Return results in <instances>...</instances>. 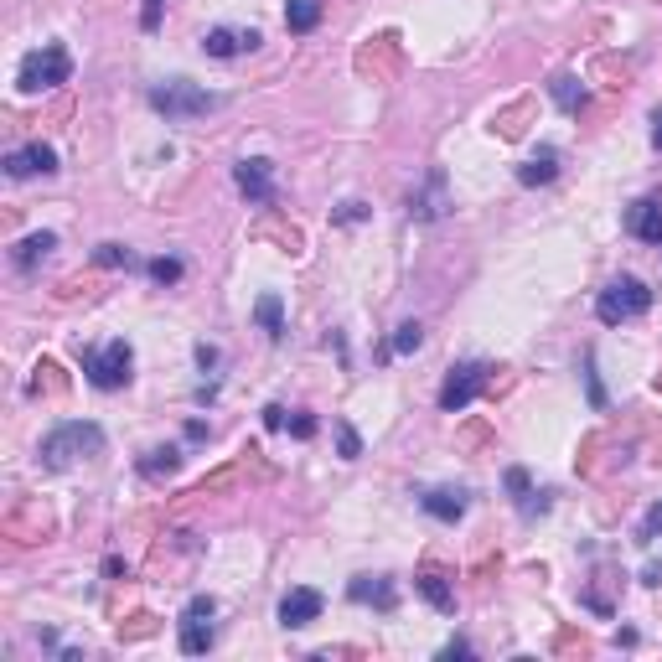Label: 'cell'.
Returning a JSON list of instances; mask_svg holds the SVG:
<instances>
[{"instance_id":"cell-1","label":"cell","mask_w":662,"mask_h":662,"mask_svg":"<svg viewBox=\"0 0 662 662\" xmlns=\"http://www.w3.org/2000/svg\"><path fill=\"white\" fill-rule=\"evenodd\" d=\"M647 306H652V290L637 275H621V280H611L606 290L595 295V316L606 321V326L637 321V316H647Z\"/></svg>"},{"instance_id":"cell-2","label":"cell","mask_w":662,"mask_h":662,"mask_svg":"<svg viewBox=\"0 0 662 662\" xmlns=\"http://www.w3.org/2000/svg\"><path fill=\"white\" fill-rule=\"evenodd\" d=\"M73 73V57L68 47H42V52H26L21 57V68H16V88L21 94H42V88H57V83H68Z\"/></svg>"},{"instance_id":"cell-3","label":"cell","mask_w":662,"mask_h":662,"mask_svg":"<svg viewBox=\"0 0 662 662\" xmlns=\"http://www.w3.org/2000/svg\"><path fill=\"white\" fill-rule=\"evenodd\" d=\"M130 368H135V352L130 342H104L99 352H83V373L94 388H104V394H114V388L130 383Z\"/></svg>"},{"instance_id":"cell-4","label":"cell","mask_w":662,"mask_h":662,"mask_svg":"<svg viewBox=\"0 0 662 662\" xmlns=\"http://www.w3.org/2000/svg\"><path fill=\"white\" fill-rule=\"evenodd\" d=\"M218 104H223L218 94H202V88H192L182 78L150 88V109L166 114V119H192V114H207V109H218Z\"/></svg>"},{"instance_id":"cell-5","label":"cell","mask_w":662,"mask_h":662,"mask_svg":"<svg viewBox=\"0 0 662 662\" xmlns=\"http://www.w3.org/2000/svg\"><path fill=\"white\" fill-rule=\"evenodd\" d=\"M104 445V430L99 425H57L47 440H42V466H52V471H63L73 456H83V450H99Z\"/></svg>"},{"instance_id":"cell-6","label":"cell","mask_w":662,"mask_h":662,"mask_svg":"<svg viewBox=\"0 0 662 662\" xmlns=\"http://www.w3.org/2000/svg\"><path fill=\"white\" fill-rule=\"evenodd\" d=\"M487 378H492L487 363H456V368H450V378H445V388H440V409H445V414L471 409L476 394L487 388Z\"/></svg>"},{"instance_id":"cell-7","label":"cell","mask_w":662,"mask_h":662,"mask_svg":"<svg viewBox=\"0 0 662 662\" xmlns=\"http://www.w3.org/2000/svg\"><path fill=\"white\" fill-rule=\"evenodd\" d=\"M213 595H197L187 600V611H182V652L187 657H202L207 647H213Z\"/></svg>"},{"instance_id":"cell-8","label":"cell","mask_w":662,"mask_h":662,"mask_svg":"<svg viewBox=\"0 0 662 662\" xmlns=\"http://www.w3.org/2000/svg\"><path fill=\"white\" fill-rule=\"evenodd\" d=\"M233 182H238V192H244L249 202H259V207L275 202V166H269L264 156L238 161V166H233Z\"/></svg>"},{"instance_id":"cell-9","label":"cell","mask_w":662,"mask_h":662,"mask_svg":"<svg viewBox=\"0 0 662 662\" xmlns=\"http://www.w3.org/2000/svg\"><path fill=\"white\" fill-rule=\"evenodd\" d=\"M52 171H57V150L42 145V140H32V145H21V150L6 156V176H11V182H26V176H52Z\"/></svg>"},{"instance_id":"cell-10","label":"cell","mask_w":662,"mask_h":662,"mask_svg":"<svg viewBox=\"0 0 662 662\" xmlns=\"http://www.w3.org/2000/svg\"><path fill=\"white\" fill-rule=\"evenodd\" d=\"M321 606H326V600H321V590H311V585H295L285 600H280V626H311L316 616H321Z\"/></svg>"},{"instance_id":"cell-11","label":"cell","mask_w":662,"mask_h":662,"mask_svg":"<svg viewBox=\"0 0 662 662\" xmlns=\"http://www.w3.org/2000/svg\"><path fill=\"white\" fill-rule=\"evenodd\" d=\"M259 47V32L249 26V32H233V26H213V32L202 37V52L207 57H218V63H228V57H238V52H254Z\"/></svg>"},{"instance_id":"cell-12","label":"cell","mask_w":662,"mask_h":662,"mask_svg":"<svg viewBox=\"0 0 662 662\" xmlns=\"http://www.w3.org/2000/svg\"><path fill=\"white\" fill-rule=\"evenodd\" d=\"M626 228L642 238V244H662V202L657 197H642L626 207Z\"/></svg>"},{"instance_id":"cell-13","label":"cell","mask_w":662,"mask_h":662,"mask_svg":"<svg viewBox=\"0 0 662 662\" xmlns=\"http://www.w3.org/2000/svg\"><path fill=\"white\" fill-rule=\"evenodd\" d=\"M554 176H559V150H554V145H538L533 156L518 166V182H523V187H549Z\"/></svg>"},{"instance_id":"cell-14","label":"cell","mask_w":662,"mask_h":662,"mask_svg":"<svg viewBox=\"0 0 662 662\" xmlns=\"http://www.w3.org/2000/svg\"><path fill=\"white\" fill-rule=\"evenodd\" d=\"M419 595H425L440 616H450V611H456V590L445 585V575H440V569H425V575H419Z\"/></svg>"},{"instance_id":"cell-15","label":"cell","mask_w":662,"mask_h":662,"mask_svg":"<svg viewBox=\"0 0 662 662\" xmlns=\"http://www.w3.org/2000/svg\"><path fill=\"white\" fill-rule=\"evenodd\" d=\"M419 507H425L430 518H440V523H456L466 513V497L461 492H425V497H419Z\"/></svg>"},{"instance_id":"cell-16","label":"cell","mask_w":662,"mask_h":662,"mask_svg":"<svg viewBox=\"0 0 662 662\" xmlns=\"http://www.w3.org/2000/svg\"><path fill=\"white\" fill-rule=\"evenodd\" d=\"M316 21H321V0H290V6H285V26L295 37L316 32Z\"/></svg>"},{"instance_id":"cell-17","label":"cell","mask_w":662,"mask_h":662,"mask_svg":"<svg viewBox=\"0 0 662 662\" xmlns=\"http://www.w3.org/2000/svg\"><path fill=\"white\" fill-rule=\"evenodd\" d=\"M254 316H259V326H264V337H269V342H280V337H285V306H280V295H259Z\"/></svg>"},{"instance_id":"cell-18","label":"cell","mask_w":662,"mask_h":662,"mask_svg":"<svg viewBox=\"0 0 662 662\" xmlns=\"http://www.w3.org/2000/svg\"><path fill=\"white\" fill-rule=\"evenodd\" d=\"M352 600H363V606H368V600H373V606L378 611H394V585H388V580H352V590H347Z\"/></svg>"},{"instance_id":"cell-19","label":"cell","mask_w":662,"mask_h":662,"mask_svg":"<svg viewBox=\"0 0 662 662\" xmlns=\"http://www.w3.org/2000/svg\"><path fill=\"white\" fill-rule=\"evenodd\" d=\"M57 249V233H32V238H26V244L16 249V269H32L37 259H47Z\"/></svg>"},{"instance_id":"cell-20","label":"cell","mask_w":662,"mask_h":662,"mask_svg":"<svg viewBox=\"0 0 662 662\" xmlns=\"http://www.w3.org/2000/svg\"><path fill=\"white\" fill-rule=\"evenodd\" d=\"M549 94L559 99V109H564V114H580V104H585V88H580L575 78H569V73L549 83Z\"/></svg>"},{"instance_id":"cell-21","label":"cell","mask_w":662,"mask_h":662,"mask_svg":"<svg viewBox=\"0 0 662 662\" xmlns=\"http://www.w3.org/2000/svg\"><path fill=\"white\" fill-rule=\"evenodd\" d=\"M145 275L156 280V285H176V280H182V259H150Z\"/></svg>"},{"instance_id":"cell-22","label":"cell","mask_w":662,"mask_h":662,"mask_svg":"<svg viewBox=\"0 0 662 662\" xmlns=\"http://www.w3.org/2000/svg\"><path fill=\"white\" fill-rule=\"evenodd\" d=\"M176 461H182V456H176V450L166 445V450H150V461H140V471H145V476H161V471L171 476V471H176Z\"/></svg>"},{"instance_id":"cell-23","label":"cell","mask_w":662,"mask_h":662,"mask_svg":"<svg viewBox=\"0 0 662 662\" xmlns=\"http://www.w3.org/2000/svg\"><path fill=\"white\" fill-rule=\"evenodd\" d=\"M419 342H425L419 321H404V326H399V337H394V352H399V357H409V352H419Z\"/></svg>"},{"instance_id":"cell-24","label":"cell","mask_w":662,"mask_h":662,"mask_svg":"<svg viewBox=\"0 0 662 662\" xmlns=\"http://www.w3.org/2000/svg\"><path fill=\"white\" fill-rule=\"evenodd\" d=\"M652 538H662V502L647 507V518H642V528H637V544H652Z\"/></svg>"},{"instance_id":"cell-25","label":"cell","mask_w":662,"mask_h":662,"mask_svg":"<svg viewBox=\"0 0 662 662\" xmlns=\"http://www.w3.org/2000/svg\"><path fill=\"white\" fill-rule=\"evenodd\" d=\"M104 269H130L135 259H130V249H119V244H99V254H94Z\"/></svg>"},{"instance_id":"cell-26","label":"cell","mask_w":662,"mask_h":662,"mask_svg":"<svg viewBox=\"0 0 662 662\" xmlns=\"http://www.w3.org/2000/svg\"><path fill=\"white\" fill-rule=\"evenodd\" d=\"M337 445H342V461H357V456H363V440H357L352 425H337Z\"/></svg>"},{"instance_id":"cell-27","label":"cell","mask_w":662,"mask_h":662,"mask_svg":"<svg viewBox=\"0 0 662 662\" xmlns=\"http://www.w3.org/2000/svg\"><path fill=\"white\" fill-rule=\"evenodd\" d=\"M140 26H145V32H156V26H161V0H145V11H140Z\"/></svg>"},{"instance_id":"cell-28","label":"cell","mask_w":662,"mask_h":662,"mask_svg":"<svg viewBox=\"0 0 662 662\" xmlns=\"http://www.w3.org/2000/svg\"><path fill=\"white\" fill-rule=\"evenodd\" d=\"M290 430H295V440H311V435H316V419H311V414H295Z\"/></svg>"},{"instance_id":"cell-29","label":"cell","mask_w":662,"mask_h":662,"mask_svg":"<svg viewBox=\"0 0 662 662\" xmlns=\"http://www.w3.org/2000/svg\"><path fill=\"white\" fill-rule=\"evenodd\" d=\"M264 425H269V430H285V409L269 404V409H264Z\"/></svg>"},{"instance_id":"cell-30","label":"cell","mask_w":662,"mask_h":662,"mask_svg":"<svg viewBox=\"0 0 662 662\" xmlns=\"http://www.w3.org/2000/svg\"><path fill=\"white\" fill-rule=\"evenodd\" d=\"M337 218H342V223H357V218H363V202H347V207H342Z\"/></svg>"},{"instance_id":"cell-31","label":"cell","mask_w":662,"mask_h":662,"mask_svg":"<svg viewBox=\"0 0 662 662\" xmlns=\"http://www.w3.org/2000/svg\"><path fill=\"white\" fill-rule=\"evenodd\" d=\"M642 580H647V585H662V564H647V569H642Z\"/></svg>"},{"instance_id":"cell-32","label":"cell","mask_w":662,"mask_h":662,"mask_svg":"<svg viewBox=\"0 0 662 662\" xmlns=\"http://www.w3.org/2000/svg\"><path fill=\"white\" fill-rule=\"evenodd\" d=\"M657 150H662V125H657Z\"/></svg>"}]
</instances>
